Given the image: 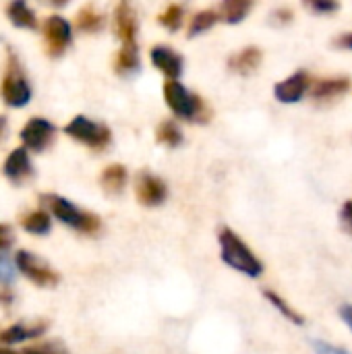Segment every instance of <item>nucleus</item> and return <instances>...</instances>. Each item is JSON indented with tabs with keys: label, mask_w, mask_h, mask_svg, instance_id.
Listing matches in <instances>:
<instances>
[{
	"label": "nucleus",
	"mask_w": 352,
	"mask_h": 354,
	"mask_svg": "<svg viewBox=\"0 0 352 354\" xmlns=\"http://www.w3.org/2000/svg\"><path fill=\"white\" fill-rule=\"evenodd\" d=\"M4 129H6V118L0 116V139H2V135H4Z\"/></svg>",
	"instance_id": "nucleus-37"
},
{
	"label": "nucleus",
	"mask_w": 352,
	"mask_h": 354,
	"mask_svg": "<svg viewBox=\"0 0 352 354\" xmlns=\"http://www.w3.org/2000/svg\"><path fill=\"white\" fill-rule=\"evenodd\" d=\"M41 203H46L48 209L52 212V216H56L62 224H66L79 232L93 234L102 226V222L95 214L79 209L75 203H71L68 199H64L60 195H41Z\"/></svg>",
	"instance_id": "nucleus-3"
},
{
	"label": "nucleus",
	"mask_w": 352,
	"mask_h": 354,
	"mask_svg": "<svg viewBox=\"0 0 352 354\" xmlns=\"http://www.w3.org/2000/svg\"><path fill=\"white\" fill-rule=\"evenodd\" d=\"M0 93H2V100L12 108H21L31 100V85L27 77L23 75L19 58L12 50H8V64H6V73L0 85Z\"/></svg>",
	"instance_id": "nucleus-4"
},
{
	"label": "nucleus",
	"mask_w": 352,
	"mask_h": 354,
	"mask_svg": "<svg viewBox=\"0 0 352 354\" xmlns=\"http://www.w3.org/2000/svg\"><path fill=\"white\" fill-rule=\"evenodd\" d=\"M340 317H342V322L352 330V305H342L340 307Z\"/></svg>",
	"instance_id": "nucleus-35"
},
{
	"label": "nucleus",
	"mask_w": 352,
	"mask_h": 354,
	"mask_svg": "<svg viewBox=\"0 0 352 354\" xmlns=\"http://www.w3.org/2000/svg\"><path fill=\"white\" fill-rule=\"evenodd\" d=\"M75 23H77V29H81L85 33H95V31H100L104 27L106 17L93 4H85V6L79 8Z\"/></svg>",
	"instance_id": "nucleus-18"
},
{
	"label": "nucleus",
	"mask_w": 352,
	"mask_h": 354,
	"mask_svg": "<svg viewBox=\"0 0 352 354\" xmlns=\"http://www.w3.org/2000/svg\"><path fill=\"white\" fill-rule=\"evenodd\" d=\"M21 226L29 232V234H35V236H41V234H48L50 228H52V220L48 216L46 209H35V212H29L21 218Z\"/></svg>",
	"instance_id": "nucleus-21"
},
{
	"label": "nucleus",
	"mask_w": 352,
	"mask_h": 354,
	"mask_svg": "<svg viewBox=\"0 0 352 354\" xmlns=\"http://www.w3.org/2000/svg\"><path fill=\"white\" fill-rule=\"evenodd\" d=\"M162 91H164V100H166L168 108L176 116H180L185 120H195V122L207 120L210 110H207L205 102L199 95L191 93L183 83H178L174 79H166Z\"/></svg>",
	"instance_id": "nucleus-2"
},
{
	"label": "nucleus",
	"mask_w": 352,
	"mask_h": 354,
	"mask_svg": "<svg viewBox=\"0 0 352 354\" xmlns=\"http://www.w3.org/2000/svg\"><path fill=\"white\" fill-rule=\"evenodd\" d=\"M313 348H315V354H349L346 351H342L338 346H332V344H328L324 340H315Z\"/></svg>",
	"instance_id": "nucleus-33"
},
{
	"label": "nucleus",
	"mask_w": 352,
	"mask_h": 354,
	"mask_svg": "<svg viewBox=\"0 0 352 354\" xmlns=\"http://www.w3.org/2000/svg\"><path fill=\"white\" fill-rule=\"evenodd\" d=\"M270 21H272V23H276V25L290 23V21H293V10H290L288 6H280V8H276V10L272 12Z\"/></svg>",
	"instance_id": "nucleus-30"
},
{
	"label": "nucleus",
	"mask_w": 352,
	"mask_h": 354,
	"mask_svg": "<svg viewBox=\"0 0 352 354\" xmlns=\"http://www.w3.org/2000/svg\"><path fill=\"white\" fill-rule=\"evenodd\" d=\"M6 15H8V19H10L17 27L33 29V27L37 25L35 10H33L31 6H27V2H23V0L10 2V4L6 6Z\"/></svg>",
	"instance_id": "nucleus-20"
},
{
	"label": "nucleus",
	"mask_w": 352,
	"mask_h": 354,
	"mask_svg": "<svg viewBox=\"0 0 352 354\" xmlns=\"http://www.w3.org/2000/svg\"><path fill=\"white\" fill-rule=\"evenodd\" d=\"M48 328V322H35L31 326H25V324H17V326H10L8 330L0 332V342L4 344H17V342H25V340H31V338H37L46 332Z\"/></svg>",
	"instance_id": "nucleus-16"
},
{
	"label": "nucleus",
	"mask_w": 352,
	"mask_h": 354,
	"mask_svg": "<svg viewBox=\"0 0 352 354\" xmlns=\"http://www.w3.org/2000/svg\"><path fill=\"white\" fill-rule=\"evenodd\" d=\"M12 299H15V297H12V292H10V290H6V288L2 286V288H0V303H2V305H10V303H12Z\"/></svg>",
	"instance_id": "nucleus-36"
},
{
	"label": "nucleus",
	"mask_w": 352,
	"mask_h": 354,
	"mask_svg": "<svg viewBox=\"0 0 352 354\" xmlns=\"http://www.w3.org/2000/svg\"><path fill=\"white\" fill-rule=\"evenodd\" d=\"M137 12L129 2H120L114 8V31L122 39V44H135L137 37Z\"/></svg>",
	"instance_id": "nucleus-12"
},
{
	"label": "nucleus",
	"mask_w": 352,
	"mask_h": 354,
	"mask_svg": "<svg viewBox=\"0 0 352 354\" xmlns=\"http://www.w3.org/2000/svg\"><path fill=\"white\" fill-rule=\"evenodd\" d=\"M334 46H338V48H342V50H352V31L340 33V35L334 39Z\"/></svg>",
	"instance_id": "nucleus-34"
},
{
	"label": "nucleus",
	"mask_w": 352,
	"mask_h": 354,
	"mask_svg": "<svg viewBox=\"0 0 352 354\" xmlns=\"http://www.w3.org/2000/svg\"><path fill=\"white\" fill-rule=\"evenodd\" d=\"M17 276V263H12L6 255H0V284L8 288L15 282Z\"/></svg>",
	"instance_id": "nucleus-27"
},
{
	"label": "nucleus",
	"mask_w": 352,
	"mask_h": 354,
	"mask_svg": "<svg viewBox=\"0 0 352 354\" xmlns=\"http://www.w3.org/2000/svg\"><path fill=\"white\" fill-rule=\"evenodd\" d=\"M218 19H220V15H218V10H214V8H205V10L195 12L193 19H191V25H189V37H195V35H199V33L212 29L214 23H216Z\"/></svg>",
	"instance_id": "nucleus-23"
},
{
	"label": "nucleus",
	"mask_w": 352,
	"mask_h": 354,
	"mask_svg": "<svg viewBox=\"0 0 352 354\" xmlns=\"http://www.w3.org/2000/svg\"><path fill=\"white\" fill-rule=\"evenodd\" d=\"M21 354H66V348L62 342H44V344L25 348Z\"/></svg>",
	"instance_id": "nucleus-28"
},
{
	"label": "nucleus",
	"mask_w": 352,
	"mask_h": 354,
	"mask_svg": "<svg viewBox=\"0 0 352 354\" xmlns=\"http://www.w3.org/2000/svg\"><path fill=\"white\" fill-rule=\"evenodd\" d=\"M44 37H46V44H48V54L50 56H60L68 48V44L73 41L71 23L60 15L48 17V21L44 23Z\"/></svg>",
	"instance_id": "nucleus-7"
},
{
	"label": "nucleus",
	"mask_w": 352,
	"mask_h": 354,
	"mask_svg": "<svg viewBox=\"0 0 352 354\" xmlns=\"http://www.w3.org/2000/svg\"><path fill=\"white\" fill-rule=\"evenodd\" d=\"M263 295H266V299H268V301H270V303H272V305H274V307H276V309H278L286 319H290L293 324L301 326V324L305 322V319H303V315H299V313H297V311H295V309H293V307H290V305H288L280 295H276L274 290H266Z\"/></svg>",
	"instance_id": "nucleus-25"
},
{
	"label": "nucleus",
	"mask_w": 352,
	"mask_h": 354,
	"mask_svg": "<svg viewBox=\"0 0 352 354\" xmlns=\"http://www.w3.org/2000/svg\"><path fill=\"white\" fill-rule=\"evenodd\" d=\"M0 354H19V353H15V351H10V348H0Z\"/></svg>",
	"instance_id": "nucleus-38"
},
{
	"label": "nucleus",
	"mask_w": 352,
	"mask_h": 354,
	"mask_svg": "<svg viewBox=\"0 0 352 354\" xmlns=\"http://www.w3.org/2000/svg\"><path fill=\"white\" fill-rule=\"evenodd\" d=\"M12 243H15L12 228L6 226V224H0V251H6Z\"/></svg>",
	"instance_id": "nucleus-31"
},
{
	"label": "nucleus",
	"mask_w": 352,
	"mask_h": 354,
	"mask_svg": "<svg viewBox=\"0 0 352 354\" xmlns=\"http://www.w3.org/2000/svg\"><path fill=\"white\" fill-rule=\"evenodd\" d=\"M307 6L315 12H334V10H338L340 4L334 0H315V2H309Z\"/></svg>",
	"instance_id": "nucleus-29"
},
{
	"label": "nucleus",
	"mask_w": 352,
	"mask_h": 354,
	"mask_svg": "<svg viewBox=\"0 0 352 354\" xmlns=\"http://www.w3.org/2000/svg\"><path fill=\"white\" fill-rule=\"evenodd\" d=\"M15 263H17V270L37 286H56L60 282V276L44 259L35 257L33 253L19 251L15 257Z\"/></svg>",
	"instance_id": "nucleus-6"
},
{
	"label": "nucleus",
	"mask_w": 352,
	"mask_h": 354,
	"mask_svg": "<svg viewBox=\"0 0 352 354\" xmlns=\"http://www.w3.org/2000/svg\"><path fill=\"white\" fill-rule=\"evenodd\" d=\"M156 139L158 143L162 145H168V147H176L180 145L183 141V133L178 129V124L174 120H162L156 129Z\"/></svg>",
	"instance_id": "nucleus-24"
},
{
	"label": "nucleus",
	"mask_w": 352,
	"mask_h": 354,
	"mask_svg": "<svg viewBox=\"0 0 352 354\" xmlns=\"http://www.w3.org/2000/svg\"><path fill=\"white\" fill-rule=\"evenodd\" d=\"M139 68V50L137 44H122L114 56V71L118 75H129Z\"/></svg>",
	"instance_id": "nucleus-19"
},
{
	"label": "nucleus",
	"mask_w": 352,
	"mask_h": 354,
	"mask_svg": "<svg viewBox=\"0 0 352 354\" xmlns=\"http://www.w3.org/2000/svg\"><path fill=\"white\" fill-rule=\"evenodd\" d=\"M4 174L6 178L15 183L31 174V160H29L27 147H17L15 151H10V156L4 160Z\"/></svg>",
	"instance_id": "nucleus-15"
},
{
	"label": "nucleus",
	"mask_w": 352,
	"mask_h": 354,
	"mask_svg": "<svg viewBox=\"0 0 352 354\" xmlns=\"http://www.w3.org/2000/svg\"><path fill=\"white\" fill-rule=\"evenodd\" d=\"M351 79L349 77H326V79H317L311 83V95L315 100H330V97H338L342 93H346L351 89Z\"/></svg>",
	"instance_id": "nucleus-14"
},
{
	"label": "nucleus",
	"mask_w": 352,
	"mask_h": 354,
	"mask_svg": "<svg viewBox=\"0 0 352 354\" xmlns=\"http://www.w3.org/2000/svg\"><path fill=\"white\" fill-rule=\"evenodd\" d=\"M135 193H137V199H139L141 205L156 207V205H162L166 201L168 189H166V185H164V180L160 176L143 170L135 178Z\"/></svg>",
	"instance_id": "nucleus-8"
},
{
	"label": "nucleus",
	"mask_w": 352,
	"mask_h": 354,
	"mask_svg": "<svg viewBox=\"0 0 352 354\" xmlns=\"http://www.w3.org/2000/svg\"><path fill=\"white\" fill-rule=\"evenodd\" d=\"M309 87H311L309 73H307V71H297V73H293L290 77H286L284 81L276 83L274 95H276L280 102H284V104H295V102H299V100L307 93Z\"/></svg>",
	"instance_id": "nucleus-10"
},
{
	"label": "nucleus",
	"mask_w": 352,
	"mask_h": 354,
	"mask_svg": "<svg viewBox=\"0 0 352 354\" xmlns=\"http://www.w3.org/2000/svg\"><path fill=\"white\" fill-rule=\"evenodd\" d=\"M183 6L180 4H168L162 12H160V17H158V21L166 27V29H170V31H176L180 25H183Z\"/></svg>",
	"instance_id": "nucleus-26"
},
{
	"label": "nucleus",
	"mask_w": 352,
	"mask_h": 354,
	"mask_svg": "<svg viewBox=\"0 0 352 354\" xmlns=\"http://www.w3.org/2000/svg\"><path fill=\"white\" fill-rule=\"evenodd\" d=\"M340 222H342V228L352 234V201H346L340 209Z\"/></svg>",
	"instance_id": "nucleus-32"
},
{
	"label": "nucleus",
	"mask_w": 352,
	"mask_h": 354,
	"mask_svg": "<svg viewBox=\"0 0 352 354\" xmlns=\"http://www.w3.org/2000/svg\"><path fill=\"white\" fill-rule=\"evenodd\" d=\"M261 60H263L261 50L257 46H247L228 58V68L239 73V75H251L259 68Z\"/></svg>",
	"instance_id": "nucleus-13"
},
{
	"label": "nucleus",
	"mask_w": 352,
	"mask_h": 354,
	"mask_svg": "<svg viewBox=\"0 0 352 354\" xmlns=\"http://www.w3.org/2000/svg\"><path fill=\"white\" fill-rule=\"evenodd\" d=\"M220 253H222V261L245 274V276H251V278H257L263 274V263L255 257V253L243 243V239L232 232L230 228H222L220 230Z\"/></svg>",
	"instance_id": "nucleus-1"
},
{
	"label": "nucleus",
	"mask_w": 352,
	"mask_h": 354,
	"mask_svg": "<svg viewBox=\"0 0 352 354\" xmlns=\"http://www.w3.org/2000/svg\"><path fill=\"white\" fill-rule=\"evenodd\" d=\"M54 124L46 118H31L23 129H21V141L27 145V149L41 151L46 149L52 139H54Z\"/></svg>",
	"instance_id": "nucleus-9"
},
{
	"label": "nucleus",
	"mask_w": 352,
	"mask_h": 354,
	"mask_svg": "<svg viewBox=\"0 0 352 354\" xmlns=\"http://www.w3.org/2000/svg\"><path fill=\"white\" fill-rule=\"evenodd\" d=\"M102 189L110 195H118L127 185V168L122 164H110L100 176Z\"/></svg>",
	"instance_id": "nucleus-17"
},
{
	"label": "nucleus",
	"mask_w": 352,
	"mask_h": 354,
	"mask_svg": "<svg viewBox=\"0 0 352 354\" xmlns=\"http://www.w3.org/2000/svg\"><path fill=\"white\" fill-rule=\"evenodd\" d=\"M64 133L68 137L77 139L79 143H85V145L93 147V149H104L112 139V133H110V129L106 124L93 122L87 116H75L64 127Z\"/></svg>",
	"instance_id": "nucleus-5"
},
{
	"label": "nucleus",
	"mask_w": 352,
	"mask_h": 354,
	"mask_svg": "<svg viewBox=\"0 0 352 354\" xmlns=\"http://www.w3.org/2000/svg\"><path fill=\"white\" fill-rule=\"evenodd\" d=\"M149 58H151L154 66L166 75V79L176 81V77H180V73H183V56L178 52H174L172 48L154 46L149 50Z\"/></svg>",
	"instance_id": "nucleus-11"
},
{
	"label": "nucleus",
	"mask_w": 352,
	"mask_h": 354,
	"mask_svg": "<svg viewBox=\"0 0 352 354\" xmlns=\"http://www.w3.org/2000/svg\"><path fill=\"white\" fill-rule=\"evenodd\" d=\"M251 6L253 4L249 0H226V2L220 4L218 15H220L222 21L234 25V23H241L247 17V12L251 10Z\"/></svg>",
	"instance_id": "nucleus-22"
}]
</instances>
